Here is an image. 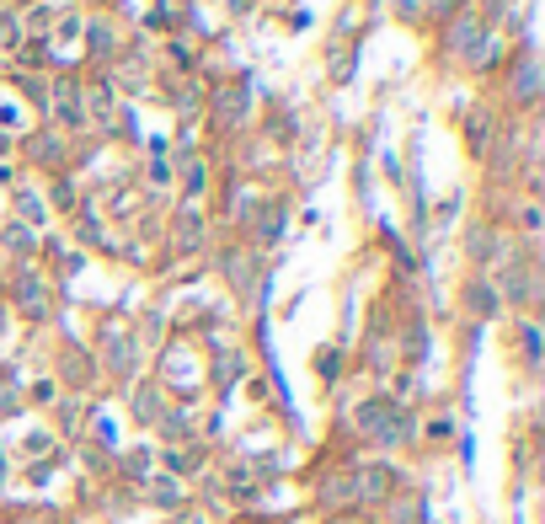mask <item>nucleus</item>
<instances>
[{
	"mask_svg": "<svg viewBox=\"0 0 545 524\" xmlns=\"http://www.w3.org/2000/svg\"><path fill=\"white\" fill-rule=\"evenodd\" d=\"M316 370H321V380H332V375L343 370V353H337V348H332V353L321 348V359H316Z\"/></svg>",
	"mask_w": 545,
	"mask_h": 524,
	"instance_id": "1",
	"label": "nucleus"
},
{
	"mask_svg": "<svg viewBox=\"0 0 545 524\" xmlns=\"http://www.w3.org/2000/svg\"><path fill=\"white\" fill-rule=\"evenodd\" d=\"M0 155H5V134H0Z\"/></svg>",
	"mask_w": 545,
	"mask_h": 524,
	"instance_id": "2",
	"label": "nucleus"
}]
</instances>
